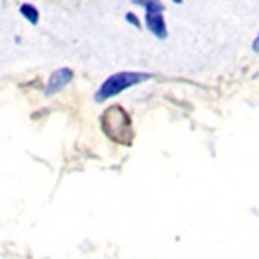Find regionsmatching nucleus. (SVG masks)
<instances>
[{
	"label": "nucleus",
	"mask_w": 259,
	"mask_h": 259,
	"mask_svg": "<svg viewBox=\"0 0 259 259\" xmlns=\"http://www.w3.org/2000/svg\"><path fill=\"white\" fill-rule=\"evenodd\" d=\"M100 125L109 140L121 145H131L134 138L133 121L127 111L121 105H112L105 109L104 114L100 116Z\"/></svg>",
	"instance_id": "nucleus-1"
},
{
	"label": "nucleus",
	"mask_w": 259,
	"mask_h": 259,
	"mask_svg": "<svg viewBox=\"0 0 259 259\" xmlns=\"http://www.w3.org/2000/svg\"><path fill=\"white\" fill-rule=\"evenodd\" d=\"M149 78H151L149 73H134V71H121V73L111 74V76L100 85V89L95 95V100L98 104H102V102L112 98V96H118L120 93L129 89V87H134V85H138V83L145 82Z\"/></svg>",
	"instance_id": "nucleus-2"
},
{
	"label": "nucleus",
	"mask_w": 259,
	"mask_h": 259,
	"mask_svg": "<svg viewBox=\"0 0 259 259\" xmlns=\"http://www.w3.org/2000/svg\"><path fill=\"white\" fill-rule=\"evenodd\" d=\"M145 26L151 31L152 35L158 36V38L165 40L167 38V24H165L163 11L161 9H151V11H145Z\"/></svg>",
	"instance_id": "nucleus-3"
},
{
	"label": "nucleus",
	"mask_w": 259,
	"mask_h": 259,
	"mask_svg": "<svg viewBox=\"0 0 259 259\" xmlns=\"http://www.w3.org/2000/svg\"><path fill=\"white\" fill-rule=\"evenodd\" d=\"M73 80V71L67 69V67H62V69H56L55 73H51V76L48 78V85H46V95L53 96L56 93H60L67 83Z\"/></svg>",
	"instance_id": "nucleus-4"
},
{
	"label": "nucleus",
	"mask_w": 259,
	"mask_h": 259,
	"mask_svg": "<svg viewBox=\"0 0 259 259\" xmlns=\"http://www.w3.org/2000/svg\"><path fill=\"white\" fill-rule=\"evenodd\" d=\"M20 15L26 18L29 24H33V26L38 24V18H40L38 9H36L33 4H29V2H24V4L20 6Z\"/></svg>",
	"instance_id": "nucleus-5"
},
{
	"label": "nucleus",
	"mask_w": 259,
	"mask_h": 259,
	"mask_svg": "<svg viewBox=\"0 0 259 259\" xmlns=\"http://www.w3.org/2000/svg\"><path fill=\"white\" fill-rule=\"evenodd\" d=\"M131 2H134L136 6H142L145 11H151V9H161V11H165V6L161 4L160 0H131Z\"/></svg>",
	"instance_id": "nucleus-6"
},
{
	"label": "nucleus",
	"mask_w": 259,
	"mask_h": 259,
	"mask_svg": "<svg viewBox=\"0 0 259 259\" xmlns=\"http://www.w3.org/2000/svg\"><path fill=\"white\" fill-rule=\"evenodd\" d=\"M125 20L129 22L131 26L136 27V29H142V22H140V18L136 17L134 13H127V15H125Z\"/></svg>",
	"instance_id": "nucleus-7"
},
{
	"label": "nucleus",
	"mask_w": 259,
	"mask_h": 259,
	"mask_svg": "<svg viewBox=\"0 0 259 259\" xmlns=\"http://www.w3.org/2000/svg\"><path fill=\"white\" fill-rule=\"evenodd\" d=\"M252 51L259 53V33H257V36L254 38V42H252Z\"/></svg>",
	"instance_id": "nucleus-8"
},
{
	"label": "nucleus",
	"mask_w": 259,
	"mask_h": 259,
	"mask_svg": "<svg viewBox=\"0 0 259 259\" xmlns=\"http://www.w3.org/2000/svg\"><path fill=\"white\" fill-rule=\"evenodd\" d=\"M172 2H174V4H182L183 0H172Z\"/></svg>",
	"instance_id": "nucleus-9"
}]
</instances>
